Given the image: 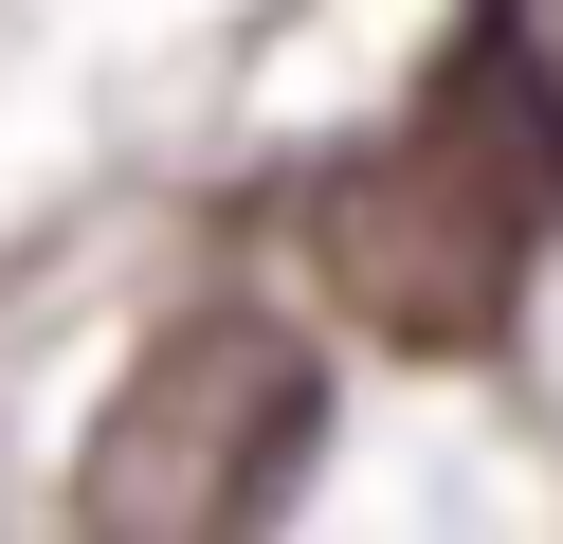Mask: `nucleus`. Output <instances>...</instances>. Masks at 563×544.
<instances>
[{
  "mask_svg": "<svg viewBox=\"0 0 563 544\" xmlns=\"http://www.w3.org/2000/svg\"><path fill=\"white\" fill-rule=\"evenodd\" d=\"M527 236H545V218H527L473 145H437V127H400V145H364V164L309 181V273H328L345 326H364V345H400V363H473V345H509V309H527Z\"/></svg>",
  "mask_w": 563,
  "mask_h": 544,
  "instance_id": "f03ea898",
  "label": "nucleus"
},
{
  "mask_svg": "<svg viewBox=\"0 0 563 544\" xmlns=\"http://www.w3.org/2000/svg\"><path fill=\"white\" fill-rule=\"evenodd\" d=\"M328 435V363L291 345V309H183L128 345L110 418L74 454V526L91 544H236Z\"/></svg>",
  "mask_w": 563,
  "mask_h": 544,
  "instance_id": "f257e3e1",
  "label": "nucleus"
},
{
  "mask_svg": "<svg viewBox=\"0 0 563 544\" xmlns=\"http://www.w3.org/2000/svg\"><path fill=\"white\" fill-rule=\"evenodd\" d=\"M418 127L473 145V164L563 236V55H545V19H527V0H473V19H454V55L418 73Z\"/></svg>",
  "mask_w": 563,
  "mask_h": 544,
  "instance_id": "7ed1b4c3",
  "label": "nucleus"
}]
</instances>
